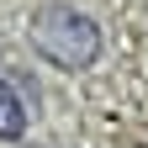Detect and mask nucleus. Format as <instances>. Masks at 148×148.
<instances>
[{
  "label": "nucleus",
  "mask_w": 148,
  "mask_h": 148,
  "mask_svg": "<svg viewBox=\"0 0 148 148\" xmlns=\"http://www.w3.org/2000/svg\"><path fill=\"white\" fill-rule=\"evenodd\" d=\"M27 37H32V48H37V58H48L53 69H90L101 58V27L90 21L85 11H74V5H37L32 11V27H27Z\"/></svg>",
  "instance_id": "obj_1"
},
{
  "label": "nucleus",
  "mask_w": 148,
  "mask_h": 148,
  "mask_svg": "<svg viewBox=\"0 0 148 148\" xmlns=\"http://www.w3.org/2000/svg\"><path fill=\"white\" fill-rule=\"evenodd\" d=\"M27 132V106L11 85H0V138H21Z\"/></svg>",
  "instance_id": "obj_2"
}]
</instances>
